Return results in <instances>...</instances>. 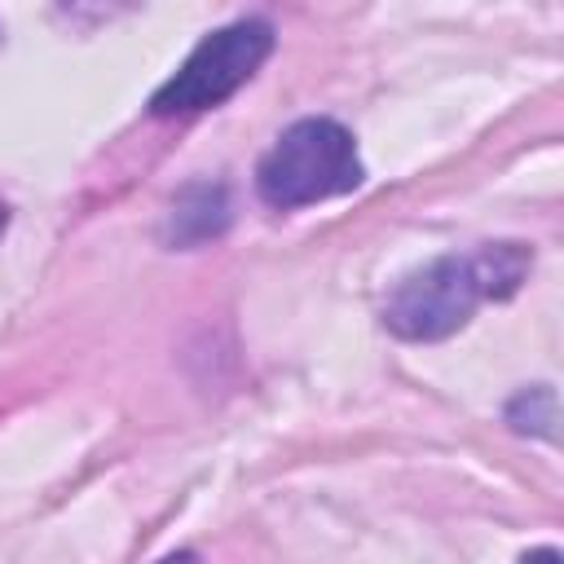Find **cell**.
I'll return each mask as SVG.
<instances>
[{
    "label": "cell",
    "instance_id": "1",
    "mask_svg": "<svg viewBox=\"0 0 564 564\" xmlns=\"http://www.w3.org/2000/svg\"><path fill=\"white\" fill-rule=\"evenodd\" d=\"M529 269L524 247L516 242H494L467 256H441L432 264H423L419 273H410L383 304V322L392 335L401 339H445L458 326H467V317L485 304V300H502L520 286Z\"/></svg>",
    "mask_w": 564,
    "mask_h": 564
},
{
    "label": "cell",
    "instance_id": "2",
    "mask_svg": "<svg viewBox=\"0 0 564 564\" xmlns=\"http://www.w3.org/2000/svg\"><path fill=\"white\" fill-rule=\"evenodd\" d=\"M357 185H361V159H357L352 132L339 128L335 119L291 123L256 167V189L278 212L322 203Z\"/></svg>",
    "mask_w": 564,
    "mask_h": 564
},
{
    "label": "cell",
    "instance_id": "3",
    "mask_svg": "<svg viewBox=\"0 0 564 564\" xmlns=\"http://www.w3.org/2000/svg\"><path fill=\"white\" fill-rule=\"evenodd\" d=\"M269 48H273V26L260 18H242V22L212 31L181 62V70L150 97V110L154 115H189V110L220 106L260 70Z\"/></svg>",
    "mask_w": 564,
    "mask_h": 564
},
{
    "label": "cell",
    "instance_id": "4",
    "mask_svg": "<svg viewBox=\"0 0 564 564\" xmlns=\"http://www.w3.org/2000/svg\"><path fill=\"white\" fill-rule=\"evenodd\" d=\"M520 564H560V551H551V546H542V551H529Z\"/></svg>",
    "mask_w": 564,
    "mask_h": 564
},
{
    "label": "cell",
    "instance_id": "5",
    "mask_svg": "<svg viewBox=\"0 0 564 564\" xmlns=\"http://www.w3.org/2000/svg\"><path fill=\"white\" fill-rule=\"evenodd\" d=\"M159 564H198L194 555H167V560H159Z\"/></svg>",
    "mask_w": 564,
    "mask_h": 564
},
{
    "label": "cell",
    "instance_id": "6",
    "mask_svg": "<svg viewBox=\"0 0 564 564\" xmlns=\"http://www.w3.org/2000/svg\"><path fill=\"white\" fill-rule=\"evenodd\" d=\"M0 229H4V212H0Z\"/></svg>",
    "mask_w": 564,
    "mask_h": 564
}]
</instances>
